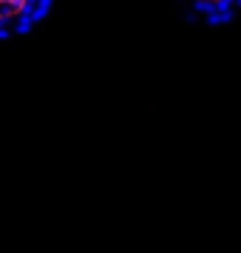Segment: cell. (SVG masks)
Masks as SVG:
<instances>
[{"label":"cell","mask_w":241,"mask_h":253,"mask_svg":"<svg viewBox=\"0 0 241 253\" xmlns=\"http://www.w3.org/2000/svg\"><path fill=\"white\" fill-rule=\"evenodd\" d=\"M205 9H219V6H230V3H241V0H197Z\"/></svg>","instance_id":"1"}]
</instances>
